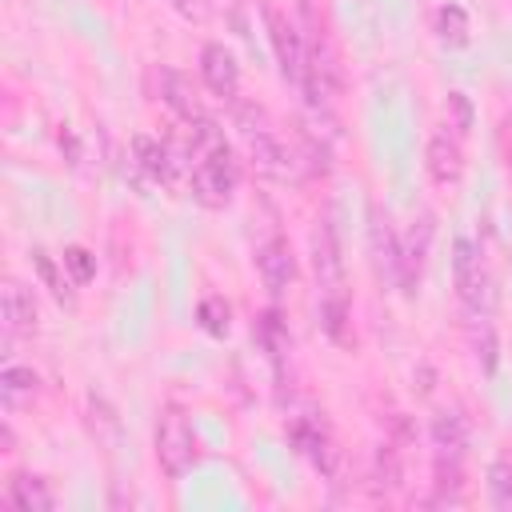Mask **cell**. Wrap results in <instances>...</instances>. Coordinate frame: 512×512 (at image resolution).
<instances>
[{
    "mask_svg": "<svg viewBox=\"0 0 512 512\" xmlns=\"http://www.w3.org/2000/svg\"><path fill=\"white\" fill-rule=\"evenodd\" d=\"M192 132V196L204 208H224L236 188V160L212 120L188 128Z\"/></svg>",
    "mask_w": 512,
    "mask_h": 512,
    "instance_id": "1",
    "label": "cell"
},
{
    "mask_svg": "<svg viewBox=\"0 0 512 512\" xmlns=\"http://www.w3.org/2000/svg\"><path fill=\"white\" fill-rule=\"evenodd\" d=\"M312 260H316V284H320V312L324 328L332 340H344V320H348V288H344V256L336 228L324 220L312 236Z\"/></svg>",
    "mask_w": 512,
    "mask_h": 512,
    "instance_id": "2",
    "label": "cell"
},
{
    "mask_svg": "<svg viewBox=\"0 0 512 512\" xmlns=\"http://www.w3.org/2000/svg\"><path fill=\"white\" fill-rule=\"evenodd\" d=\"M236 124H240V136H244V144H248L252 168H256L260 176H268V180H292V176H296L292 152L284 148V140L276 136V128H272L260 112L240 108V112H236Z\"/></svg>",
    "mask_w": 512,
    "mask_h": 512,
    "instance_id": "3",
    "label": "cell"
},
{
    "mask_svg": "<svg viewBox=\"0 0 512 512\" xmlns=\"http://www.w3.org/2000/svg\"><path fill=\"white\" fill-rule=\"evenodd\" d=\"M196 460V432H192V420L184 408L168 404L156 420V464L164 476L180 480Z\"/></svg>",
    "mask_w": 512,
    "mask_h": 512,
    "instance_id": "4",
    "label": "cell"
},
{
    "mask_svg": "<svg viewBox=\"0 0 512 512\" xmlns=\"http://www.w3.org/2000/svg\"><path fill=\"white\" fill-rule=\"evenodd\" d=\"M452 280H456V296L464 300V308L472 316H484L488 312V300H492V292H488V268H484L480 248L468 236H460L452 244Z\"/></svg>",
    "mask_w": 512,
    "mask_h": 512,
    "instance_id": "5",
    "label": "cell"
},
{
    "mask_svg": "<svg viewBox=\"0 0 512 512\" xmlns=\"http://www.w3.org/2000/svg\"><path fill=\"white\" fill-rule=\"evenodd\" d=\"M264 24H268V44H272V52H276L280 76L292 80V84H300V80H304V60H308L304 36H300L296 24H292L284 12H276V8H264Z\"/></svg>",
    "mask_w": 512,
    "mask_h": 512,
    "instance_id": "6",
    "label": "cell"
},
{
    "mask_svg": "<svg viewBox=\"0 0 512 512\" xmlns=\"http://www.w3.org/2000/svg\"><path fill=\"white\" fill-rule=\"evenodd\" d=\"M288 436H292V444L300 448V456H304L316 472L332 476V468H336V444H332V432H328V424L320 420V412H300V416H292Z\"/></svg>",
    "mask_w": 512,
    "mask_h": 512,
    "instance_id": "7",
    "label": "cell"
},
{
    "mask_svg": "<svg viewBox=\"0 0 512 512\" xmlns=\"http://www.w3.org/2000/svg\"><path fill=\"white\" fill-rule=\"evenodd\" d=\"M256 272H260L264 288H268L276 300L292 288V280H296V256H292V248H288L284 236H272V240H264V244L256 248Z\"/></svg>",
    "mask_w": 512,
    "mask_h": 512,
    "instance_id": "8",
    "label": "cell"
},
{
    "mask_svg": "<svg viewBox=\"0 0 512 512\" xmlns=\"http://www.w3.org/2000/svg\"><path fill=\"white\" fill-rule=\"evenodd\" d=\"M200 76L208 84V92H216L220 100H236L240 88V64L224 44H204L200 48Z\"/></svg>",
    "mask_w": 512,
    "mask_h": 512,
    "instance_id": "9",
    "label": "cell"
},
{
    "mask_svg": "<svg viewBox=\"0 0 512 512\" xmlns=\"http://www.w3.org/2000/svg\"><path fill=\"white\" fill-rule=\"evenodd\" d=\"M424 168H428L432 184H440V188H456V184L464 180V152H460V140L448 136V132H436V136L428 140Z\"/></svg>",
    "mask_w": 512,
    "mask_h": 512,
    "instance_id": "10",
    "label": "cell"
},
{
    "mask_svg": "<svg viewBox=\"0 0 512 512\" xmlns=\"http://www.w3.org/2000/svg\"><path fill=\"white\" fill-rule=\"evenodd\" d=\"M160 100L172 108V116L180 120V124H188V128H196V124H204L208 120V112H204V104H200V96H196V88L180 76V72H172V68H164L160 72Z\"/></svg>",
    "mask_w": 512,
    "mask_h": 512,
    "instance_id": "11",
    "label": "cell"
},
{
    "mask_svg": "<svg viewBox=\"0 0 512 512\" xmlns=\"http://www.w3.org/2000/svg\"><path fill=\"white\" fill-rule=\"evenodd\" d=\"M8 504L16 512H52L56 496H52L48 480L28 476V472H16V476H8Z\"/></svg>",
    "mask_w": 512,
    "mask_h": 512,
    "instance_id": "12",
    "label": "cell"
},
{
    "mask_svg": "<svg viewBox=\"0 0 512 512\" xmlns=\"http://www.w3.org/2000/svg\"><path fill=\"white\" fill-rule=\"evenodd\" d=\"M36 332V300L8 280L4 284V336H32Z\"/></svg>",
    "mask_w": 512,
    "mask_h": 512,
    "instance_id": "13",
    "label": "cell"
},
{
    "mask_svg": "<svg viewBox=\"0 0 512 512\" xmlns=\"http://www.w3.org/2000/svg\"><path fill=\"white\" fill-rule=\"evenodd\" d=\"M132 148H136V164H140L156 184H172V180H176V156H172V148H168L164 140H156V136H136Z\"/></svg>",
    "mask_w": 512,
    "mask_h": 512,
    "instance_id": "14",
    "label": "cell"
},
{
    "mask_svg": "<svg viewBox=\"0 0 512 512\" xmlns=\"http://www.w3.org/2000/svg\"><path fill=\"white\" fill-rule=\"evenodd\" d=\"M36 372L28 368V364H4V372H0V400L8 404V408H20V404H32V396H36Z\"/></svg>",
    "mask_w": 512,
    "mask_h": 512,
    "instance_id": "15",
    "label": "cell"
},
{
    "mask_svg": "<svg viewBox=\"0 0 512 512\" xmlns=\"http://www.w3.org/2000/svg\"><path fill=\"white\" fill-rule=\"evenodd\" d=\"M436 32H440L444 44L464 48V44H468V16H464V8H460V4H444V8L436 12Z\"/></svg>",
    "mask_w": 512,
    "mask_h": 512,
    "instance_id": "16",
    "label": "cell"
},
{
    "mask_svg": "<svg viewBox=\"0 0 512 512\" xmlns=\"http://www.w3.org/2000/svg\"><path fill=\"white\" fill-rule=\"evenodd\" d=\"M488 500L492 508H512V460L488 464Z\"/></svg>",
    "mask_w": 512,
    "mask_h": 512,
    "instance_id": "17",
    "label": "cell"
},
{
    "mask_svg": "<svg viewBox=\"0 0 512 512\" xmlns=\"http://www.w3.org/2000/svg\"><path fill=\"white\" fill-rule=\"evenodd\" d=\"M196 316H200V324H204V332H212V336H224L228 332V304H224V296H204L200 300V308H196Z\"/></svg>",
    "mask_w": 512,
    "mask_h": 512,
    "instance_id": "18",
    "label": "cell"
},
{
    "mask_svg": "<svg viewBox=\"0 0 512 512\" xmlns=\"http://www.w3.org/2000/svg\"><path fill=\"white\" fill-rule=\"evenodd\" d=\"M64 268H68L72 284H88L96 276V256L88 248H64Z\"/></svg>",
    "mask_w": 512,
    "mask_h": 512,
    "instance_id": "19",
    "label": "cell"
},
{
    "mask_svg": "<svg viewBox=\"0 0 512 512\" xmlns=\"http://www.w3.org/2000/svg\"><path fill=\"white\" fill-rule=\"evenodd\" d=\"M260 336H264V344H268V352H272L276 360L288 352V332L280 328V312H276V308L264 312V320H260Z\"/></svg>",
    "mask_w": 512,
    "mask_h": 512,
    "instance_id": "20",
    "label": "cell"
},
{
    "mask_svg": "<svg viewBox=\"0 0 512 512\" xmlns=\"http://www.w3.org/2000/svg\"><path fill=\"white\" fill-rule=\"evenodd\" d=\"M32 264H36V272H40V280L52 288V296L56 300H68V288H64V280H60V272H56V264H52V256L48 252H32Z\"/></svg>",
    "mask_w": 512,
    "mask_h": 512,
    "instance_id": "21",
    "label": "cell"
},
{
    "mask_svg": "<svg viewBox=\"0 0 512 512\" xmlns=\"http://www.w3.org/2000/svg\"><path fill=\"white\" fill-rule=\"evenodd\" d=\"M448 108L456 112V132H468L472 128V104L464 92H448Z\"/></svg>",
    "mask_w": 512,
    "mask_h": 512,
    "instance_id": "22",
    "label": "cell"
},
{
    "mask_svg": "<svg viewBox=\"0 0 512 512\" xmlns=\"http://www.w3.org/2000/svg\"><path fill=\"white\" fill-rule=\"evenodd\" d=\"M184 20H196V24H204L208 16H212V8H208V0H168Z\"/></svg>",
    "mask_w": 512,
    "mask_h": 512,
    "instance_id": "23",
    "label": "cell"
}]
</instances>
